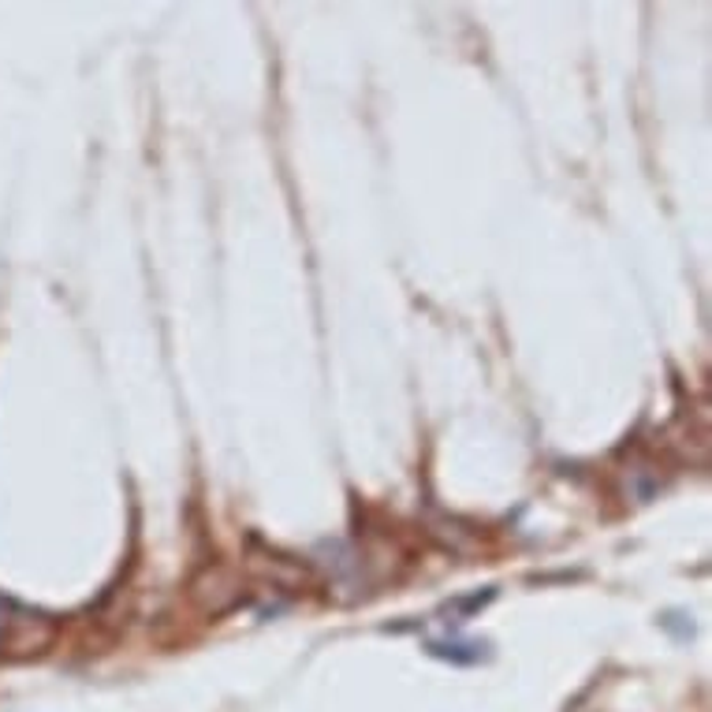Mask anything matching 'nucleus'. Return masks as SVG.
Wrapping results in <instances>:
<instances>
[{
    "instance_id": "nucleus-1",
    "label": "nucleus",
    "mask_w": 712,
    "mask_h": 712,
    "mask_svg": "<svg viewBox=\"0 0 712 712\" xmlns=\"http://www.w3.org/2000/svg\"><path fill=\"white\" fill-rule=\"evenodd\" d=\"M429 653L437 660H452V664H477L485 657L482 642H429Z\"/></svg>"
}]
</instances>
